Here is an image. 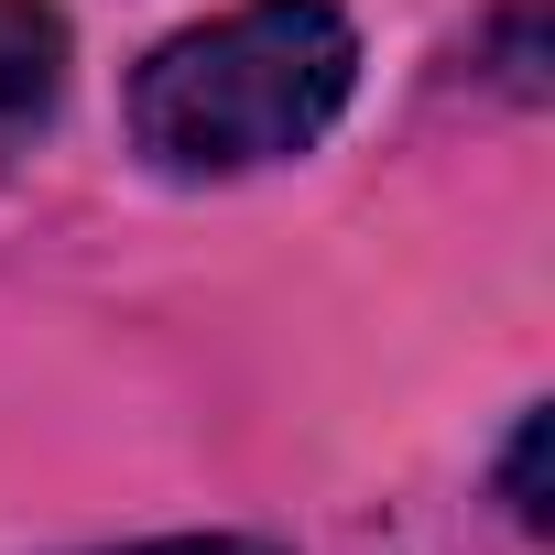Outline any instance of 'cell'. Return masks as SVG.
Listing matches in <instances>:
<instances>
[{
	"instance_id": "6da1fadb",
	"label": "cell",
	"mask_w": 555,
	"mask_h": 555,
	"mask_svg": "<svg viewBox=\"0 0 555 555\" xmlns=\"http://www.w3.org/2000/svg\"><path fill=\"white\" fill-rule=\"evenodd\" d=\"M360 88V34L338 0H250L175 34L131 77V142L164 175H250L306 153Z\"/></svg>"
},
{
	"instance_id": "7a4b0ae2",
	"label": "cell",
	"mask_w": 555,
	"mask_h": 555,
	"mask_svg": "<svg viewBox=\"0 0 555 555\" xmlns=\"http://www.w3.org/2000/svg\"><path fill=\"white\" fill-rule=\"evenodd\" d=\"M66 99V23L55 0H0V175H12Z\"/></svg>"
},
{
	"instance_id": "3957f363",
	"label": "cell",
	"mask_w": 555,
	"mask_h": 555,
	"mask_svg": "<svg viewBox=\"0 0 555 555\" xmlns=\"http://www.w3.org/2000/svg\"><path fill=\"white\" fill-rule=\"evenodd\" d=\"M533 468H544V414L522 425V447H512V512L522 522H544V501H533Z\"/></svg>"
},
{
	"instance_id": "277c9868",
	"label": "cell",
	"mask_w": 555,
	"mask_h": 555,
	"mask_svg": "<svg viewBox=\"0 0 555 555\" xmlns=\"http://www.w3.org/2000/svg\"><path fill=\"white\" fill-rule=\"evenodd\" d=\"M131 555H272L250 533H175V544H131Z\"/></svg>"
}]
</instances>
